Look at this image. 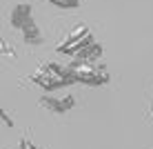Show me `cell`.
<instances>
[{"mask_svg": "<svg viewBox=\"0 0 153 149\" xmlns=\"http://www.w3.org/2000/svg\"><path fill=\"white\" fill-rule=\"evenodd\" d=\"M67 67L71 69L76 85H84V87H104L111 82V73H109L107 65L102 60L100 62H78L69 60Z\"/></svg>", "mask_w": 153, "mask_h": 149, "instance_id": "2", "label": "cell"}, {"mask_svg": "<svg viewBox=\"0 0 153 149\" xmlns=\"http://www.w3.org/2000/svg\"><path fill=\"white\" fill-rule=\"evenodd\" d=\"M31 82L38 85L45 94H56L60 89H67L71 85H76L73 80V73L71 69L62 62H56V60H47L31 73Z\"/></svg>", "mask_w": 153, "mask_h": 149, "instance_id": "1", "label": "cell"}, {"mask_svg": "<svg viewBox=\"0 0 153 149\" xmlns=\"http://www.w3.org/2000/svg\"><path fill=\"white\" fill-rule=\"evenodd\" d=\"M0 54H2V56H9V58H13V56H16V51L11 49V47L4 45V40H0Z\"/></svg>", "mask_w": 153, "mask_h": 149, "instance_id": "10", "label": "cell"}, {"mask_svg": "<svg viewBox=\"0 0 153 149\" xmlns=\"http://www.w3.org/2000/svg\"><path fill=\"white\" fill-rule=\"evenodd\" d=\"M40 105L45 107L49 114H69V111L76 107V98L73 96H53V94H45L40 98Z\"/></svg>", "mask_w": 153, "mask_h": 149, "instance_id": "4", "label": "cell"}, {"mask_svg": "<svg viewBox=\"0 0 153 149\" xmlns=\"http://www.w3.org/2000/svg\"><path fill=\"white\" fill-rule=\"evenodd\" d=\"M93 40H98L96 34H93V29L89 27V25H84V22H78L76 27H73L69 34L56 45V54H60V56L73 60L78 51H82L84 47H89Z\"/></svg>", "mask_w": 153, "mask_h": 149, "instance_id": "3", "label": "cell"}, {"mask_svg": "<svg viewBox=\"0 0 153 149\" xmlns=\"http://www.w3.org/2000/svg\"><path fill=\"white\" fill-rule=\"evenodd\" d=\"M9 22H11V27L18 31H22L25 27H29V25L36 22V16H33V7L31 4H16L11 9V13H9Z\"/></svg>", "mask_w": 153, "mask_h": 149, "instance_id": "5", "label": "cell"}, {"mask_svg": "<svg viewBox=\"0 0 153 149\" xmlns=\"http://www.w3.org/2000/svg\"><path fill=\"white\" fill-rule=\"evenodd\" d=\"M51 4H53V7H58V9H78L80 7V2L82 0H49Z\"/></svg>", "mask_w": 153, "mask_h": 149, "instance_id": "7", "label": "cell"}, {"mask_svg": "<svg viewBox=\"0 0 153 149\" xmlns=\"http://www.w3.org/2000/svg\"><path fill=\"white\" fill-rule=\"evenodd\" d=\"M0 120H2L7 127H13V118L7 114V109H2V107H0Z\"/></svg>", "mask_w": 153, "mask_h": 149, "instance_id": "9", "label": "cell"}, {"mask_svg": "<svg viewBox=\"0 0 153 149\" xmlns=\"http://www.w3.org/2000/svg\"><path fill=\"white\" fill-rule=\"evenodd\" d=\"M20 38H22L25 45H31V47H38L45 42V34H42V29H40V25L38 22H33V25H29V27H25L22 31H20Z\"/></svg>", "mask_w": 153, "mask_h": 149, "instance_id": "6", "label": "cell"}, {"mask_svg": "<svg viewBox=\"0 0 153 149\" xmlns=\"http://www.w3.org/2000/svg\"><path fill=\"white\" fill-rule=\"evenodd\" d=\"M18 149H40L38 145H36L31 138H27V136H22L20 138V142H18Z\"/></svg>", "mask_w": 153, "mask_h": 149, "instance_id": "8", "label": "cell"}]
</instances>
